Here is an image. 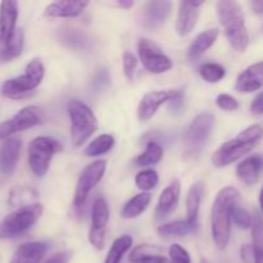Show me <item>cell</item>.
Returning <instances> with one entry per match:
<instances>
[{
    "label": "cell",
    "mask_w": 263,
    "mask_h": 263,
    "mask_svg": "<svg viewBox=\"0 0 263 263\" xmlns=\"http://www.w3.org/2000/svg\"><path fill=\"white\" fill-rule=\"evenodd\" d=\"M45 241H28L21 244L13 254L9 263H40L48 252Z\"/></svg>",
    "instance_id": "cell-20"
},
{
    "label": "cell",
    "mask_w": 263,
    "mask_h": 263,
    "mask_svg": "<svg viewBox=\"0 0 263 263\" xmlns=\"http://www.w3.org/2000/svg\"><path fill=\"white\" fill-rule=\"evenodd\" d=\"M216 104L221 110L225 112H234L239 108V102L234 97L229 94H220L216 98Z\"/></svg>",
    "instance_id": "cell-39"
},
{
    "label": "cell",
    "mask_w": 263,
    "mask_h": 263,
    "mask_svg": "<svg viewBox=\"0 0 263 263\" xmlns=\"http://www.w3.org/2000/svg\"><path fill=\"white\" fill-rule=\"evenodd\" d=\"M123 74L127 80L133 81L134 74H135L136 67H138V59L131 51H125L123 53Z\"/></svg>",
    "instance_id": "cell-38"
},
{
    "label": "cell",
    "mask_w": 263,
    "mask_h": 263,
    "mask_svg": "<svg viewBox=\"0 0 263 263\" xmlns=\"http://www.w3.org/2000/svg\"><path fill=\"white\" fill-rule=\"evenodd\" d=\"M180 193H181V184L177 179L170 182L168 186L162 190L154 211V217L157 221L164 220L176 211L180 200Z\"/></svg>",
    "instance_id": "cell-15"
},
{
    "label": "cell",
    "mask_w": 263,
    "mask_h": 263,
    "mask_svg": "<svg viewBox=\"0 0 263 263\" xmlns=\"http://www.w3.org/2000/svg\"><path fill=\"white\" fill-rule=\"evenodd\" d=\"M117 4L118 7L125 8V9H130V8H133L134 5H135V2H133V0H118Z\"/></svg>",
    "instance_id": "cell-46"
},
{
    "label": "cell",
    "mask_w": 263,
    "mask_h": 263,
    "mask_svg": "<svg viewBox=\"0 0 263 263\" xmlns=\"http://www.w3.org/2000/svg\"><path fill=\"white\" fill-rule=\"evenodd\" d=\"M20 15L18 3L14 0H4L0 3V45H5L12 40L17 31V20Z\"/></svg>",
    "instance_id": "cell-14"
},
{
    "label": "cell",
    "mask_w": 263,
    "mask_h": 263,
    "mask_svg": "<svg viewBox=\"0 0 263 263\" xmlns=\"http://www.w3.org/2000/svg\"><path fill=\"white\" fill-rule=\"evenodd\" d=\"M217 17L226 39L234 50L244 53L249 45V35L241 5L234 0H221L216 5Z\"/></svg>",
    "instance_id": "cell-2"
},
{
    "label": "cell",
    "mask_w": 263,
    "mask_h": 263,
    "mask_svg": "<svg viewBox=\"0 0 263 263\" xmlns=\"http://www.w3.org/2000/svg\"><path fill=\"white\" fill-rule=\"evenodd\" d=\"M215 127V116L212 113H199L185 133V152L189 156L199 153L210 139Z\"/></svg>",
    "instance_id": "cell-9"
},
{
    "label": "cell",
    "mask_w": 263,
    "mask_h": 263,
    "mask_svg": "<svg viewBox=\"0 0 263 263\" xmlns=\"http://www.w3.org/2000/svg\"><path fill=\"white\" fill-rule=\"evenodd\" d=\"M171 2H148L144 5L143 26L146 30H156L161 27L171 14Z\"/></svg>",
    "instance_id": "cell-17"
},
{
    "label": "cell",
    "mask_w": 263,
    "mask_h": 263,
    "mask_svg": "<svg viewBox=\"0 0 263 263\" xmlns=\"http://www.w3.org/2000/svg\"><path fill=\"white\" fill-rule=\"evenodd\" d=\"M109 222V205L103 195L95 198L91 210V228L92 230H107Z\"/></svg>",
    "instance_id": "cell-28"
},
{
    "label": "cell",
    "mask_w": 263,
    "mask_h": 263,
    "mask_svg": "<svg viewBox=\"0 0 263 263\" xmlns=\"http://www.w3.org/2000/svg\"><path fill=\"white\" fill-rule=\"evenodd\" d=\"M251 112L253 115H263V90L253 99L251 104Z\"/></svg>",
    "instance_id": "cell-44"
},
{
    "label": "cell",
    "mask_w": 263,
    "mask_h": 263,
    "mask_svg": "<svg viewBox=\"0 0 263 263\" xmlns=\"http://www.w3.org/2000/svg\"><path fill=\"white\" fill-rule=\"evenodd\" d=\"M105 170H107V161H104V159H97L82 170L79 180H77L76 189H74V208H81L86 203L87 197L91 193V190L104 177Z\"/></svg>",
    "instance_id": "cell-10"
},
{
    "label": "cell",
    "mask_w": 263,
    "mask_h": 263,
    "mask_svg": "<svg viewBox=\"0 0 263 263\" xmlns=\"http://www.w3.org/2000/svg\"><path fill=\"white\" fill-rule=\"evenodd\" d=\"M240 200V192L234 186L222 187L216 195L211 210V233L213 243L225 251L231 238V212Z\"/></svg>",
    "instance_id": "cell-1"
},
{
    "label": "cell",
    "mask_w": 263,
    "mask_h": 263,
    "mask_svg": "<svg viewBox=\"0 0 263 263\" xmlns=\"http://www.w3.org/2000/svg\"><path fill=\"white\" fill-rule=\"evenodd\" d=\"M262 135L263 128L261 126H249L246 130L239 133L235 138L218 146L217 151L212 154L211 162L216 168H223V167L230 166L234 162L239 161L244 156L251 153L256 148L257 144L261 141Z\"/></svg>",
    "instance_id": "cell-3"
},
{
    "label": "cell",
    "mask_w": 263,
    "mask_h": 263,
    "mask_svg": "<svg viewBox=\"0 0 263 263\" xmlns=\"http://www.w3.org/2000/svg\"><path fill=\"white\" fill-rule=\"evenodd\" d=\"M89 2L85 0H66V2L50 3L44 10V15L48 18H74L79 17Z\"/></svg>",
    "instance_id": "cell-19"
},
{
    "label": "cell",
    "mask_w": 263,
    "mask_h": 263,
    "mask_svg": "<svg viewBox=\"0 0 263 263\" xmlns=\"http://www.w3.org/2000/svg\"><path fill=\"white\" fill-rule=\"evenodd\" d=\"M43 122V112L36 105H27L18 110L12 118L0 123V140L9 139L13 134L28 130Z\"/></svg>",
    "instance_id": "cell-11"
},
{
    "label": "cell",
    "mask_w": 263,
    "mask_h": 263,
    "mask_svg": "<svg viewBox=\"0 0 263 263\" xmlns=\"http://www.w3.org/2000/svg\"><path fill=\"white\" fill-rule=\"evenodd\" d=\"M43 204L17 208L0 221V239H14L30 230L43 215Z\"/></svg>",
    "instance_id": "cell-6"
},
{
    "label": "cell",
    "mask_w": 263,
    "mask_h": 263,
    "mask_svg": "<svg viewBox=\"0 0 263 263\" xmlns=\"http://www.w3.org/2000/svg\"><path fill=\"white\" fill-rule=\"evenodd\" d=\"M200 263H210V262H208V261H207V259H204V258H203V259H202V261H200Z\"/></svg>",
    "instance_id": "cell-48"
},
{
    "label": "cell",
    "mask_w": 263,
    "mask_h": 263,
    "mask_svg": "<svg viewBox=\"0 0 263 263\" xmlns=\"http://www.w3.org/2000/svg\"><path fill=\"white\" fill-rule=\"evenodd\" d=\"M231 221H233L239 229H241V230H247V229H252L253 216H252L246 208L236 204L235 207L233 208V212H231Z\"/></svg>",
    "instance_id": "cell-36"
},
{
    "label": "cell",
    "mask_w": 263,
    "mask_h": 263,
    "mask_svg": "<svg viewBox=\"0 0 263 263\" xmlns=\"http://www.w3.org/2000/svg\"><path fill=\"white\" fill-rule=\"evenodd\" d=\"M133 236L127 235H121L120 238L116 239L110 246L109 251H108L107 257H105L104 263H121L123 256L130 251L133 247Z\"/></svg>",
    "instance_id": "cell-31"
},
{
    "label": "cell",
    "mask_w": 263,
    "mask_h": 263,
    "mask_svg": "<svg viewBox=\"0 0 263 263\" xmlns=\"http://www.w3.org/2000/svg\"><path fill=\"white\" fill-rule=\"evenodd\" d=\"M151 200L152 195L149 193H139V194L134 195L131 199H128L123 204L122 210H121V216L126 220H133V218L139 217L149 207Z\"/></svg>",
    "instance_id": "cell-27"
},
{
    "label": "cell",
    "mask_w": 263,
    "mask_h": 263,
    "mask_svg": "<svg viewBox=\"0 0 263 263\" xmlns=\"http://www.w3.org/2000/svg\"><path fill=\"white\" fill-rule=\"evenodd\" d=\"M67 113L71 120V141L74 148L84 145L98 130V120L86 103L72 99L67 104Z\"/></svg>",
    "instance_id": "cell-5"
},
{
    "label": "cell",
    "mask_w": 263,
    "mask_h": 263,
    "mask_svg": "<svg viewBox=\"0 0 263 263\" xmlns=\"http://www.w3.org/2000/svg\"><path fill=\"white\" fill-rule=\"evenodd\" d=\"M184 89H176V92L172 97V99L167 103L168 109L171 110L172 115H179L181 112L182 107H184Z\"/></svg>",
    "instance_id": "cell-41"
},
{
    "label": "cell",
    "mask_w": 263,
    "mask_h": 263,
    "mask_svg": "<svg viewBox=\"0 0 263 263\" xmlns=\"http://www.w3.org/2000/svg\"><path fill=\"white\" fill-rule=\"evenodd\" d=\"M115 146V138L110 134H102L87 144L84 149L86 157H99L108 153Z\"/></svg>",
    "instance_id": "cell-33"
},
{
    "label": "cell",
    "mask_w": 263,
    "mask_h": 263,
    "mask_svg": "<svg viewBox=\"0 0 263 263\" xmlns=\"http://www.w3.org/2000/svg\"><path fill=\"white\" fill-rule=\"evenodd\" d=\"M204 2H180L176 18V32L180 37L192 33L199 20L200 7Z\"/></svg>",
    "instance_id": "cell-13"
},
{
    "label": "cell",
    "mask_w": 263,
    "mask_h": 263,
    "mask_svg": "<svg viewBox=\"0 0 263 263\" xmlns=\"http://www.w3.org/2000/svg\"><path fill=\"white\" fill-rule=\"evenodd\" d=\"M39 198H40V194L36 189L27 185H18L10 189L8 203L10 207H14L17 210V208L36 204L39 203Z\"/></svg>",
    "instance_id": "cell-24"
},
{
    "label": "cell",
    "mask_w": 263,
    "mask_h": 263,
    "mask_svg": "<svg viewBox=\"0 0 263 263\" xmlns=\"http://www.w3.org/2000/svg\"><path fill=\"white\" fill-rule=\"evenodd\" d=\"M131 263H168L163 249L152 244H140L135 247L128 256Z\"/></svg>",
    "instance_id": "cell-23"
},
{
    "label": "cell",
    "mask_w": 263,
    "mask_h": 263,
    "mask_svg": "<svg viewBox=\"0 0 263 263\" xmlns=\"http://www.w3.org/2000/svg\"><path fill=\"white\" fill-rule=\"evenodd\" d=\"M138 55L144 68L153 74L166 73L174 67L172 59L163 53L158 44L148 37L139 39Z\"/></svg>",
    "instance_id": "cell-8"
},
{
    "label": "cell",
    "mask_w": 263,
    "mask_h": 263,
    "mask_svg": "<svg viewBox=\"0 0 263 263\" xmlns=\"http://www.w3.org/2000/svg\"><path fill=\"white\" fill-rule=\"evenodd\" d=\"M72 256H73V253H72L71 251L57 252L55 254L49 257V258L43 263H69V261L72 259Z\"/></svg>",
    "instance_id": "cell-42"
},
{
    "label": "cell",
    "mask_w": 263,
    "mask_h": 263,
    "mask_svg": "<svg viewBox=\"0 0 263 263\" xmlns=\"http://www.w3.org/2000/svg\"><path fill=\"white\" fill-rule=\"evenodd\" d=\"M163 158V148L157 141H148L145 151L134 159L136 167H151L159 163Z\"/></svg>",
    "instance_id": "cell-30"
},
{
    "label": "cell",
    "mask_w": 263,
    "mask_h": 263,
    "mask_svg": "<svg viewBox=\"0 0 263 263\" xmlns=\"http://www.w3.org/2000/svg\"><path fill=\"white\" fill-rule=\"evenodd\" d=\"M251 8L254 14H263V0H254L251 2Z\"/></svg>",
    "instance_id": "cell-45"
},
{
    "label": "cell",
    "mask_w": 263,
    "mask_h": 263,
    "mask_svg": "<svg viewBox=\"0 0 263 263\" xmlns=\"http://www.w3.org/2000/svg\"><path fill=\"white\" fill-rule=\"evenodd\" d=\"M22 149V141L17 138L5 139L0 145V172L3 175H12L17 167Z\"/></svg>",
    "instance_id": "cell-18"
},
{
    "label": "cell",
    "mask_w": 263,
    "mask_h": 263,
    "mask_svg": "<svg viewBox=\"0 0 263 263\" xmlns=\"http://www.w3.org/2000/svg\"><path fill=\"white\" fill-rule=\"evenodd\" d=\"M89 243L94 247L98 251H102L105 246V239H107V230H92L90 229L89 231Z\"/></svg>",
    "instance_id": "cell-40"
},
{
    "label": "cell",
    "mask_w": 263,
    "mask_h": 263,
    "mask_svg": "<svg viewBox=\"0 0 263 263\" xmlns=\"http://www.w3.org/2000/svg\"><path fill=\"white\" fill-rule=\"evenodd\" d=\"M259 208H261V212H262V215H263V186H262V189H261V192H259Z\"/></svg>",
    "instance_id": "cell-47"
},
{
    "label": "cell",
    "mask_w": 263,
    "mask_h": 263,
    "mask_svg": "<svg viewBox=\"0 0 263 263\" xmlns=\"http://www.w3.org/2000/svg\"><path fill=\"white\" fill-rule=\"evenodd\" d=\"M240 257L243 263H254V253L252 244H244L240 248Z\"/></svg>",
    "instance_id": "cell-43"
},
{
    "label": "cell",
    "mask_w": 263,
    "mask_h": 263,
    "mask_svg": "<svg viewBox=\"0 0 263 263\" xmlns=\"http://www.w3.org/2000/svg\"><path fill=\"white\" fill-rule=\"evenodd\" d=\"M25 45V31L23 28H17L14 36L9 43L0 45V62H8L17 58L22 54Z\"/></svg>",
    "instance_id": "cell-29"
},
{
    "label": "cell",
    "mask_w": 263,
    "mask_h": 263,
    "mask_svg": "<svg viewBox=\"0 0 263 263\" xmlns=\"http://www.w3.org/2000/svg\"><path fill=\"white\" fill-rule=\"evenodd\" d=\"M263 171V158L261 156H251L236 166V176L247 186H252L259 180Z\"/></svg>",
    "instance_id": "cell-21"
},
{
    "label": "cell",
    "mask_w": 263,
    "mask_h": 263,
    "mask_svg": "<svg viewBox=\"0 0 263 263\" xmlns=\"http://www.w3.org/2000/svg\"><path fill=\"white\" fill-rule=\"evenodd\" d=\"M170 263H192L190 254L180 244H172L168 249Z\"/></svg>",
    "instance_id": "cell-37"
},
{
    "label": "cell",
    "mask_w": 263,
    "mask_h": 263,
    "mask_svg": "<svg viewBox=\"0 0 263 263\" xmlns=\"http://www.w3.org/2000/svg\"><path fill=\"white\" fill-rule=\"evenodd\" d=\"M63 151L58 140L49 136H37L28 145V166L35 176L44 177L49 171L54 156Z\"/></svg>",
    "instance_id": "cell-7"
},
{
    "label": "cell",
    "mask_w": 263,
    "mask_h": 263,
    "mask_svg": "<svg viewBox=\"0 0 263 263\" xmlns=\"http://www.w3.org/2000/svg\"><path fill=\"white\" fill-rule=\"evenodd\" d=\"M199 74L208 84H217L226 76V69L218 63H203L199 67Z\"/></svg>",
    "instance_id": "cell-34"
},
{
    "label": "cell",
    "mask_w": 263,
    "mask_h": 263,
    "mask_svg": "<svg viewBox=\"0 0 263 263\" xmlns=\"http://www.w3.org/2000/svg\"><path fill=\"white\" fill-rule=\"evenodd\" d=\"M45 76V67L39 57L31 59L26 66L25 73L9 79L2 85V94L9 99H25L31 97L36 89L40 86Z\"/></svg>",
    "instance_id": "cell-4"
},
{
    "label": "cell",
    "mask_w": 263,
    "mask_h": 263,
    "mask_svg": "<svg viewBox=\"0 0 263 263\" xmlns=\"http://www.w3.org/2000/svg\"><path fill=\"white\" fill-rule=\"evenodd\" d=\"M203 193H204V184L202 181H197L190 186L186 195V220L197 228Z\"/></svg>",
    "instance_id": "cell-25"
},
{
    "label": "cell",
    "mask_w": 263,
    "mask_h": 263,
    "mask_svg": "<svg viewBox=\"0 0 263 263\" xmlns=\"http://www.w3.org/2000/svg\"><path fill=\"white\" fill-rule=\"evenodd\" d=\"M176 92V89H168V90H154V91H149L141 98L140 103L138 105V120L140 122H145V121L152 120L158 112L159 108L163 104H167L172 97Z\"/></svg>",
    "instance_id": "cell-12"
},
{
    "label": "cell",
    "mask_w": 263,
    "mask_h": 263,
    "mask_svg": "<svg viewBox=\"0 0 263 263\" xmlns=\"http://www.w3.org/2000/svg\"><path fill=\"white\" fill-rule=\"evenodd\" d=\"M251 230L254 263H263V218L259 213L253 215V223H252Z\"/></svg>",
    "instance_id": "cell-32"
},
{
    "label": "cell",
    "mask_w": 263,
    "mask_h": 263,
    "mask_svg": "<svg viewBox=\"0 0 263 263\" xmlns=\"http://www.w3.org/2000/svg\"><path fill=\"white\" fill-rule=\"evenodd\" d=\"M197 226L190 223L189 221L185 220H176L172 222L163 223V225L158 226L157 233L159 236L164 239H171V238H182L189 234H193L197 231Z\"/></svg>",
    "instance_id": "cell-26"
},
{
    "label": "cell",
    "mask_w": 263,
    "mask_h": 263,
    "mask_svg": "<svg viewBox=\"0 0 263 263\" xmlns=\"http://www.w3.org/2000/svg\"><path fill=\"white\" fill-rule=\"evenodd\" d=\"M158 174H157V171H154L153 168L141 170V171H139L135 176L136 186L140 190H143V193H148L151 192V190H153L154 187L158 185Z\"/></svg>",
    "instance_id": "cell-35"
},
{
    "label": "cell",
    "mask_w": 263,
    "mask_h": 263,
    "mask_svg": "<svg viewBox=\"0 0 263 263\" xmlns=\"http://www.w3.org/2000/svg\"><path fill=\"white\" fill-rule=\"evenodd\" d=\"M218 33H220V31L216 27L208 28V30L198 33L187 49V57H189L190 61H197L200 57L204 55L205 51L212 48L213 44L216 43Z\"/></svg>",
    "instance_id": "cell-22"
},
{
    "label": "cell",
    "mask_w": 263,
    "mask_h": 263,
    "mask_svg": "<svg viewBox=\"0 0 263 263\" xmlns=\"http://www.w3.org/2000/svg\"><path fill=\"white\" fill-rule=\"evenodd\" d=\"M263 86V61L251 64L239 73L235 80V90L241 94L258 91Z\"/></svg>",
    "instance_id": "cell-16"
},
{
    "label": "cell",
    "mask_w": 263,
    "mask_h": 263,
    "mask_svg": "<svg viewBox=\"0 0 263 263\" xmlns=\"http://www.w3.org/2000/svg\"><path fill=\"white\" fill-rule=\"evenodd\" d=\"M261 30H262V32H263V23H262V27H261Z\"/></svg>",
    "instance_id": "cell-49"
}]
</instances>
